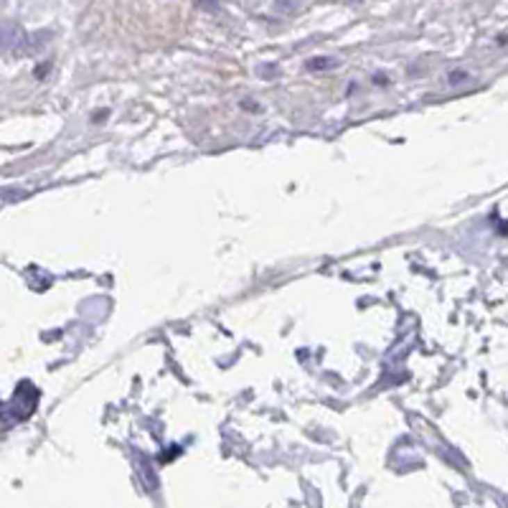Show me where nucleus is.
I'll use <instances>...</instances> for the list:
<instances>
[{"label": "nucleus", "instance_id": "39448f33", "mask_svg": "<svg viewBox=\"0 0 508 508\" xmlns=\"http://www.w3.org/2000/svg\"><path fill=\"white\" fill-rule=\"evenodd\" d=\"M351 3H361V0H351Z\"/></svg>", "mask_w": 508, "mask_h": 508}, {"label": "nucleus", "instance_id": "20e7f679", "mask_svg": "<svg viewBox=\"0 0 508 508\" xmlns=\"http://www.w3.org/2000/svg\"><path fill=\"white\" fill-rule=\"evenodd\" d=\"M297 6H300V0H275V8L280 13H293V10H297Z\"/></svg>", "mask_w": 508, "mask_h": 508}, {"label": "nucleus", "instance_id": "7ed1b4c3", "mask_svg": "<svg viewBox=\"0 0 508 508\" xmlns=\"http://www.w3.org/2000/svg\"><path fill=\"white\" fill-rule=\"evenodd\" d=\"M305 67L310 69V72H323V69H333L338 67V61L331 59V56H316V59H310Z\"/></svg>", "mask_w": 508, "mask_h": 508}, {"label": "nucleus", "instance_id": "f03ea898", "mask_svg": "<svg viewBox=\"0 0 508 508\" xmlns=\"http://www.w3.org/2000/svg\"><path fill=\"white\" fill-rule=\"evenodd\" d=\"M31 36H26L21 31V26L15 23H3L0 26V51L3 54H28V44Z\"/></svg>", "mask_w": 508, "mask_h": 508}, {"label": "nucleus", "instance_id": "f257e3e1", "mask_svg": "<svg viewBox=\"0 0 508 508\" xmlns=\"http://www.w3.org/2000/svg\"><path fill=\"white\" fill-rule=\"evenodd\" d=\"M36 402H38V389L33 386L31 382H21L18 384V391H15V397L8 402V404L0 407V414H3V422H0V427H10L15 422L21 420H28L33 409H36Z\"/></svg>", "mask_w": 508, "mask_h": 508}]
</instances>
